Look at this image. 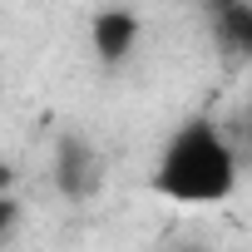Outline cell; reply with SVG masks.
<instances>
[{"mask_svg": "<svg viewBox=\"0 0 252 252\" xmlns=\"http://www.w3.org/2000/svg\"><path fill=\"white\" fill-rule=\"evenodd\" d=\"M89 40H94V55L104 64L129 60L134 45H139V15L134 10H99L94 25H89Z\"/></svg>", "mask_w": 252, "mask_h": 252, "instance_id": "7a4b0ae2", "label": "cell"}, {"mask_svg": "<svg viewBox=\"0 0 252 252\" xmlns=\"http://www.w3.org/2000/svg\"><path fill=\"white\" fill-rule=\"evenodd\" d=\"M55 178H60L64 198H89L99 188V158H94V149L79 144V139H64L55 149Z\"/></svg>", "mask_w": 252, "mask_h": 252, "instance_id": "3957f363", "label": "cell"}, {"mask_svg": "<svg viewBox=\"0 0 252 252\" xmlns=\"http://www.w3.org/2000/svg\"><path fill=\"white\" fill-rule=\"evenodd\" d=\"M208 15H213L218 40L232 55H247L252 50V5H247V0H208Z\"/></svg>", "mask_w": 252, "mask_h": 252, "instance_id": "277c9868", "label": "cell"}, {"mask_svg": "<svg viewBox=\"0 0 252 252\" xmlns=\"http://www.w3.org/2000/svg\"><path fill=\"white\" fill-rule=\"evenodd\" d=\"M10 222H15V203L0 193V237H5V227H10Z\"/></svg>", "mask_w": 252, "mask_h": 252, "instance_id": "5b68a950", "label": "cell"}, {"mask_svg": "<svg viewBox=\"0 0 252 252\" xmlns=\"http://www.w3.org/2000/svg\"><path fill=\"white\" fill-rule=\"evenodd\" d=\"M5 188H15V173H10L5 163H0V193H5Z\"/></svg>", "mask_w": 252, "mask_h": 252, "instance_id": "8992f818", "label": "cell"}, {"mask_svg": "<svg viewBox=\"0 0 252 252\" xmlns=\"http://www.w3.org/2000/svg\"><path fill=\"white\" fill-rule=\"evenodd\" d=\"M154 188L173 203H222L237 188V154L213 119H188L168 139Z\"/></svg>", "mask_w": 252, "mask_h": 252, "instance_id": "6da1fadb", "label": "cell"}]
</instances>
